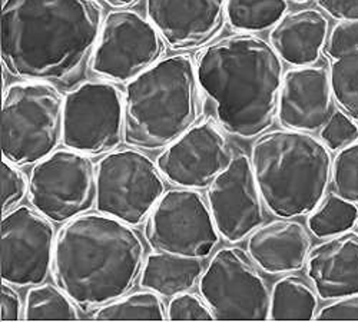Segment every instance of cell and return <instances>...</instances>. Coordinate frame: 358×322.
<instances>
[{"instance_id":"cell-34","label":"cell","mask_w":358,"mask_h":322,"mask_svg":"<svg viewBox=\"0 0 358 322\" xmlns=\"http://www.w3.org/2000/svg\"><path fill=\"white\" fill-rule=\"evenodd\" d=\"M15 288L16 286L2 281V291H0V318L2 321L23 319L24 302Z\"/></svg>"},{"instance_id":"cell-11","label":"cell","mask_w":358,"mask_h":322,"mask_svg":"<svg viewBox=\"0 0 358 322\" xmlns=\"http://www.w3.org/2000/svg\"><path fill=\"white\" fill-rule=\"evenodd\" d=\"M198 291L215 319L265 321L270 315V288L247 251L218 249L203 270Z\"/></svg>"},{"instance_id":"cell-24","label":"cell","mask_w":358,"mask_h":322,"mask_svg":"<svg viewBox=\"0 0 358 322\" xmlns=\"http://www.w3.org/2000/svg\"><path fill=\"white\" fill-rule=\"evenodd\" d=\"M358 221V205L336 193L322 199L308 217V229L318 240H327L351 230Z\"/></svg>"},{"instance_id":"cell-35","label":"cell","mask_w":358,"mask_h":322,"mask_svg":"<svg viewBox=\"0 0 358 322\" xmlns=\"http://www.w3.org/2000/svg\"><path fill=\"white\" fill-rule=\"evenodd\" d=\"M318 6L340 22H358V0H318Z\"/></svg>"},{"instance_id":"cell-12","label":"cell","mask_w":358,"mask_h":322,"mask_svg":"<svg viewBox=\"0 0 358 322\" xmlns=\"http://www.w3.org/2000/svg\"><path fill=\"white\" fill-rule=\"evenodd\" d=\"M165 41L148 17L132 9L106 15L92 54V71L113 82H131L162 59Z\"/></svg>"},{"instance_id":"cell-8","label":"cell","mask_w":358,"mask_h":322,"mask_svg":"<svg viewBox=\"0 0 358 322\" xmlns=\"http://www.w3.org/2000/svg\"><path fill=\"white\" fill-rule=\"evenodd\" d=\"M27 198L55 224L87 214L96 203V165L86 154L56 149L34 166Z\"/></svg>"},{"instance_id":"cell-31","label":"cell","mask_w":358,"mask_h":322,"mask_svg":"<svg viewBox=\"0 0 358 322\" xmlns=\"http://www.w3.org/2000/svg\"><path fill=\"white\" fill-rule=\"evenodd\" d=\"M166 316L169 321H213L215 319L211 308L203 301L201 294L185 291L172 297L168 308Z\"/></svg>"},{"instance_id":"cell-16","label":"cell","mask_w":358,"mask_h":322,"mask_svg":"<svg viewBox=\"0 0 358 322\" xmlns=\"http://www.w3.org/2000/svg\"><path fill=\"white\" fill-rule=\"evenodd\" d=\"M330 73L322 66H300L284 73L277 115L281 126L317 132L334 113Z\"/></svg>"},{"instance_id":"cell-22","label":"cell","mask_w":358,"mask_h":322,"mask_svg":"<svg viewBox=\"0 0 358 322\" xmlns=\"http://www.w3.org/2000/svg\"><path fill=\"white\" fill-rule=\"evenodd\" d=\"M318 294L304 278L285 274L271 288L270 315L273 321H311L318 311Z\"/></svg>"},{"instance_id":"cell-26","label":"cell","mask_w":358,"mask_h":322,"mask_svg":"<svg viewBox=\"0 0 358 322\" xmlns=\"http://www.w3.org/2000/svg\"><path fill=\"white\" fill-rule=\"evenodd\" d=\"M95 319H168L166 308L157 292L142 289L103 304L94 312Z\"/></svg>"},{"instance_id":"cell-9","label":"cell","mask_w":358,"mask_h":322,"mask_svg":"<svg viewBox=\"0 0 358 322\" xmlns=\"http://www.w3.org/2000/svg\"><path fill=\"white\" fill-rule=\"evenodd\" d=\"M124 95L110 82L87 80L65 95L64 140L89 156L115 151L124 139Z\"/></svg>"},{"instance_id":"cell-7","label":"cell","mask_w":358,"mask_h":322,"mask_svg":"<svg viewBox=\"0 0 358 322\" xmlns=\"http://www.w3.org/2000/svg\"><path fill=\"white\" fill-rule=\"evenodd\" d=\"M165 178L139 149H119L96 163L98 212L136 226L146 221L165 193Z\"/></svg>"},{"instance_id":"cell-19","label":"cell","mask_w":358,"mask_h":322,"mask_svg":"<svg viewBox=\"0 0 358 322\" xmlns=\"http://www.w3.org/2000/svg\"><path fill=\"white\" fill-rule=\"evenodd\" d=\"M245 251L262 272L285 275L306 267L311 238L301 222L281 218L254 229Z\"/></svg>"},{"instance_id":"cell-3","label":"cell","mask_w":358,"mask_h":322,"mask_svg":"<svg viewBox=\"0 0 358 322\" xmlns=\"http://www.w3.org/2000/svg\"><path fill=\"white\" fill-rule=\"evenodd\" d=\"M143 262L145 245L132 225L87 212L57 230L52 277L87 311L127 295Z\"/></svg>"},{"instance_id":"cell-13","label":"cell","mask_w":358,"mask_h":322,"mask_svg":"<svg viewBox=\"0 0 358 322\" xmlns=\"http://www.w3.org/2000/svg\"><path fill=\"white\" fill-rule=\"evenodd\" d=\"M57 232L53 222L31 207L19 205L0 224V274L16 288L43 284L52 274Z\"/></svg>"},{"instance_id":"cell-27","label":"cell","mask_w":358,"mask_h":322,"mask_svg":"<svg viewBox=\"0 0 358 322\" xmlns=\"http://www.w3.org/2000/svg\"><path fill=\"white\" fill-rule=\"evenodd\" d=\"M328 61L334 101L352 119L358 121V49Z\"/></svg>"},{"instance_id":"cell-5","label":"cell","mask_w":358,"mask_h":322,"mask_svg":"<svg viewBox=\"0 0 358 322\" xmlns=\"http://www.w3.org/2000/svg\"><path fill=\"white\" fill-rule=\"evenodd\" d=\"M250 159L264 205L278 218L310 215L331 182L330 149L307 132L262 133L252 145Z\"/></svg>"},{"instance_id":"cell-32","label":"cell","mask_w":358,"mask_h":322,"mask_svg":"<svg viewBox=\"0 0 358 322\" xmlns=\"http://www.w3.org/2000/svg\"><path fill=\"white\" fill-rule=\"evenodd\" d=\"M358 49V22H340L328 35L324 53L328 59Z\"/></svg>"},{"instance_id":"cell-4","label":"cell","mask_w":358,"mask_h":322,"mask_svg":"<svg viewBox=\"0 0 358 322\" xmlns=\"http://www.w3.org/2000/svg\"><path fill=\"white\" fill-rule=\"evenodd\" d=\"M196 65L184 53L164 57L128 82L124 140L139 151L165 149L198 122Z\"/></svg>"},{"instance_id":"cell-18","label":"cell","mask_w":358,"mask_h":322,"mask_svg":"<svg viewBox=\"0 0 358 322\" xmlns=\"http://www.w3.org/2000/svg\"><path fill=\"white\" fill-rule=\"evenodd\" d=\"M306 268L324 301L358 294V232H343L311 248Z\"/></svg>"},{"instance_id":"cell-23","label":"cell","mask_w":358,"mask_h":322,"mask_svg":"<svg viewBox=\"0 0 358 322\" xmlns=\"http://www.w3.org/2000/svg\"><path fill=\"white\" fill-rule=\"evenodd\" d=\"M287 8V0H225V17L235 31L254 35L273 29Z\"/></svg>"},{"instance_id":"cell-14","label":"cell","mask_w":358,"mask_h":322,"mask_svg":"<svg viewBox=\"0 0 358 322\" xmlns=\"http://www.w3.org/2000/svg\"><path fill=\"white\" fill-rule=\"evenodd\" d=\"M206 202L220 237L228 244H240L262 224L264 200L248 156L231 161L208 186Z\"/></svg>"},{"instance_id":"cell-36","label":"cell","mask_w":358,"mask_h":322,"mask_svg":"<svg viewBox=\"0 0 358 322\" xmlns=\"http://www.w3.org/2000/svg\"><path fill=\"white\" fill-rule=\"evenodd\" d=\"M102 2H105L113 9H127L136 5L139 0H102Z\"/></svg>"},{"instance_id":"cell-6","label":"cell","mask_w":358,"mask_h":322,"mask_svg":"<svg viewBox=\"0 0 358 322\" xmlns=\"http://www.w3.org/2000/svg\"><path fill=\"white\" fill-rule=\"evenodd\" d=\"M65 96L53 85L24 80L10 85L2 103V154L17 166L36 165L64 140Z\"/></svg>"},{"instance_id":"cell-33","label":"cell","mask_w":358,"mask_h":322,"mask_svg":"<svg viewBox=\"0 0 358 322\" xmlns=\"http://www.w3.org/2000/svg\"><path fill=\"white\" fill-rule=\"evenodd\" d=\"M315 319H358V294L330 301L318 309Z\"/></svg>"},{"instance_id":"cell-29","label":"cell","mask_w":358,"mask_h":322,"mask_svg":"<svg viewBox=\"0 0 358 322\" xmlns=\"http://www.w3.org/2000/svg\"><path fill=\"white\" fill-rule=\"evenodd\" d=\"M358 139V125L344 110H334L321 129V140L331 151H340Z\"/></svg>"},{"instance_id":"cell-28","label":"cell","mask_w":358,"mask_h":322,"mask_svg":"<svg viewBox=\"0 0 358 322\" xmlns=\"http://www.w3.org/2000/svg\"><path fill=\"white\" fill-rule=\"evenodd\" d=\"M331 185L336 195L358 205V139L333 159Z\"/></svg>"},{"instance_id":"cell-1","label":"cell","mask_w":358,"mask_h":322,"mask_svg":"<svg viewBox=\"0 0 358 322\" xmlns=\"http://www.w3.org/2000/svg\"><path fill=\"white\" fill-rule=\"evenodd\" d=\"M103 19L95 0H5L2 62L19 79H65L95 49Z\"/></svg>"},{"instance_id":"cell-37","label":"cell","mask_w":358,"mask_h":322,"mask_svg":"<svg viewBox=\"0 0 358 322\" xmlns=\"http://www.w3.org/2000/svg\"><path fill=\"white\" fill-rule=\"evenodd\" d=\"M292 2H295V3H307V2H310V0H292Z\"/></svg>"},{"instance_id":"cell-30","label":"cell","mask_w":358,"mask_h":322,"mask_svg":"<svg viewBox=\"0 0 358 322\" xmlns=\"http://www.w3.org/2000/svg\"><path fill=\"white\" fill-rule=\"evenodd\" d=\"M0 191H2V214L17 208L29 192V180L26 175L8 159L2 162L0 172Z\"/></svg>"},{"instance_id":"cell-25","label":"cell","mask_w":358,"mask_h":322,"mask_svg":"<svg viewBox=\"0 0 358 322\" xmlns=\"http://www.w3.org/2000/svg\"><path fill=\"white\" fill-rule=\"evenodd\" d=\"M78 304L57 285L31 286L24 300L23 319H79Z\"/></svg>"},{"instance_id":"cell-20","label":"cell","mask_w":358,"mask_h":322,"mask_svg":"<svg viewBox=\"0 0 358 322\" xmlns=\"http://www.w3.org/2000/svg\"><path fill=\"white\" fill-rule=\"evenodd\" d=\"M330 23L317 9L287 12L271 29L270 43L281 57L294 68L314 65L321 56Z\"/></svg>"},{"instance_id":"cell-21","label":"cell","mask_w":358,"mask_h":322,"mask_svg":"<svg viewBox=\"0 0 358 322\" xmlns=\"http://www.w3.org/2000/svg\"><path fill=\"white\" fill-rule=\"evenodd\" d=\"M203 272L201 259L155 251L145 258L139 285L161 297H175L194 288Z\"/></svg>"},{"instance_id":"cell-10","label":"cell","mask_w":358,"mask_h":322,"mask_svg":"<svg viewBox=\"0 0 358 322\" xmlns=\"http://www.w3.org/2000/svg\"><path fill=\"white\" fill-rule=\"evenodd\" d=\"M143 235L155 251L203 259L220 242L210 207L198 189L166 191L148 215Z\"/></svg>"},{"instance_id":"cell-15","label":"cell","mask_w":358,"mask_h":322,"mask_svg":"<svg viewBox=\"0 0 358 322\" xmlns=\"http://www.w3.org/2000/svg\"><path fill=\"white\" fill-rule=\"evenodd\" d=\"M234 155L213 121L196 122L157 158L162 177L179 188L203 189L231 163Z\"/></svg>"},{"instance_id":"cell-2","label":"cell","mask_w":358,"mask_h":322,"mask_svg":"<svg viewBox=\"0 0 358 322\" xmlns=\"http://www.w3.org/2000/svg\"><path fill=\"white\" fill-rule=\"evenodd\" d=\"M195 65L224 131L252 139L273 125L284 72L271 43L252 34L227 36L205 46Z\"/></svg>"},{"instance_id":"cell-17","label":"cell","mask_w":358,"mask_h":322,"mask_svg":"<svg viewBox=\"0 0 358 322\" xmlns=\"http://www.w3.org/2000/svg\"><path fill=\"white\" fill-rule=\"evenodd\" d=\"M146 15L178 52L205 45L225 19V0H146Z\"/></svg>"},{"instance_id":"cell-38","label":"cell","mask_w":358,"mask_h":322,"mask_svg":"<svg viewBox=\"0 0 358 322\" xmlns=\"http://www.w3.org/2000/svg\"><path fill=\"white\" fill-rule=\"evenodd\" d=\"M357 225H358V221H357Z\"/></svg>"}]
</instances>
